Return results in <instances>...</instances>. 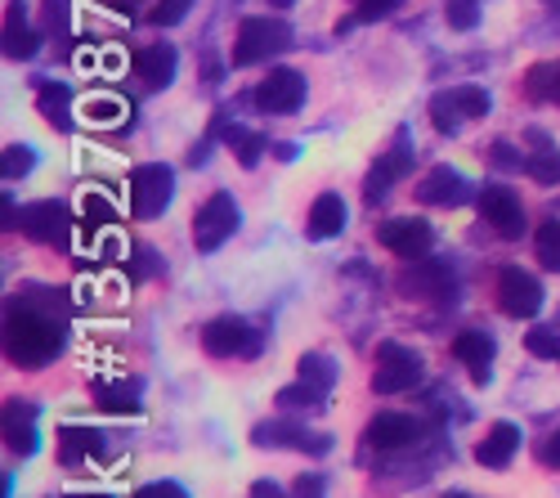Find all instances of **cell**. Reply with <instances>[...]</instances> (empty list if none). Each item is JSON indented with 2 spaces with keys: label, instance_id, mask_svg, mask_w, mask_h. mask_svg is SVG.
Masks as SVG:
<instances>
[{
  "label": "cell",
  "instance_id": "5",
  "mask_svg": "<svg viewBox=\"0 0 560 498\" xmlns=\"http://www.w3.org/2000/svg\"><path fill=\"white\" fill-rule=\"evenodd\" d=\"M399 292L404 297H412V301H453L457 297V279H453V269L444 265V260H435V256H422V260H408L404 269H399Z\"/></svg>",
  "mask_w": 560,
  "mask_h": 498
},
{
  "label": "cell",
  "instance_id": "13",
  "mask_svg": "<svg viewBox=\"0 0 560 498\" xmlns=\"http://www.w3.org/2000/svg\"><path fill=\"white\" fill-rule=\"evenodd\" d=\"M377 243L390 252V256H404V260H422L431 256L435 247V230L427 220H412V216H395L377 230Z\"/></svg>",
  "mask_w": 560,
  "mask_h": 498
},
{
  "label": "cell",
  "instance_id": "2",
  "mask_svg": "<svg viewBox=\"0 0 560 498\" xmlns=\"http://www.w3.org/2000/svg\"><path fill=\"white\" fill-rule=\"evenodd\" d=\"M292 45V27L278 19H243L238 36H233V68H252L265 63L269 55L288 50Z\"/></svg>",
  "mask_w": 560,
  "mask_h": 498
},
{
  "label": "cell",
  "instance_id": "40",
  "mask_svg": "<svg viewBox=\"0 0 560 498\" xmlns=\"http://www.w3.org/2000/svg\"><path fill=\"white\" fill-rule=\"evenodd\" d=\"M399 5V0H359V10H354V23H372V19H386L390 10Z\"/></svg>",
  "mask_w": 560,
  "mask_h": 498
},
{
  "label": "cell",
  "instance_id": "47",
  "mask_svg": "<svg viewBox=\"0 0 560 498\" xmlns=\"http://www.w3.org/2000/svg\"><path fill=\"white\" fill-rule=\"evenodd\" d=\"M278 5H288V0H278Z\"/></svg>",
  "mask_w": 560,
  "mask_h": 498
},
{
  "label": "cell",
  "instance_id": "39",
  "mask_svg": "<svg viewBox=\"0 0 560 498\" xmlns=\"http://www.w3.org/2000/svg\"><path fill=\"white\" fill-rule=\"evenodd\" d=\"M489 162H493V166H502V171H525V158H521L516 149H511L506 140H498V144L489 149Z\"/></svg>",
  "mask_w": 560,
  "mask_h": 498
},
{
  "label": "cell",
  "instance_id": "15",
  "mask_svg": "<svg viewBox=\"0 0 560 498\" xmlns=\"http://www.w3.org/2000/svg\"><path fill=\"white\" fill-rule=\"evenodd\" d=\"M466 198H471V185L453 166H431L417 179V202H427V207H462Z\"/></svg>",
  "mask_w": 560,
  "mask_h": 498
},
{
  "label": "cell",
  "instance_id": "42",
  "mask_svg": "<svg viewBox=\"0 0 560 498\" xmlns=\"http://www.w3.org/2000/svg\"><path fill=\"white\" fill-rule=\"evenodd\" d=\"M323 489H328V485H323V476H318V472H305V476L296 480L292 498H323Z\"/></svg>",
  "mask_w": 560,
  "mask_h": 498
},
{
  "label": "cell",
  "instance_id": "33",
  "mask_svg": "<svg viewBox=\"0 0 560 498\" xmlns=\"http://www.w3.org/2000/svg\"><path fill=\"white\" fill-rule=\"evenodd\" d=\"M32 149L27 144H10L5 149V162H0V175H5V185H14V179H23L27 171H32Z\"/></svg>",
  "mask_w": 560,
  "mask_h": 498
},
{
  "label": "cell",
  "instance_id": "7",
  "mask_svg": "<svg viewBox=\"0 0 560 498\" xmlns=\"http://www.w3.org/2000/svg\"><path fill=\"white\" fill-rule=\"evenodd\" d=\"M252 104L269 117H288L305 104V77L296 68H269V77H260V85L252 90Z\"/></svg>",
  "mask_w": 560,
  "mask_h": 498
},
{
  "label": "cell",
  "instance_id": "30",
  "mask_svg": "<svg viewBox=\"0 0 560 498\" xmlns=\"http://www.w3.org/2000/svg\"><path fill=\"white\" fill-rule=\"evenodd\" d=\"M323 404H328V395L314 391L310 382H296V386L278 391V409H305V414H314V409H323Z\"/></svg>",
  "mask_w": 560,
  "mask_h": 498
},
{
  "label": "cell",
  "instance_id": "28",
  "mask_svg": "<svg viewBox=\"0 0 560 498\" xmlns=\"http://www.w3.org/2000/svg\"><path fill=\"white\" fill-rule=\"evenodd\" d=\"M224 144L233 149V158H238L243 166H256V162H260V149H269L265 135H252V130H243V126H229V130H224Z\"/></svg>",
  "mask_w": 560,
  "mask_h": 498
},
{
  "label": "cell",
  "instance_id": "44",
  "mask_svg": "<svg viewBox=\"0 0 560 498\" xmlns=\"http://www.w3.org/2000/svg\"><path fill=\"white\" fill-rule=\"evenodd\" d=\"M252 498H288V494L278 489L273 480H256V485H252Z\"/></svg>",
  "mask_w": 560,
  "mask_h": 498
},
{
  "label": "cell",
  "instance_id": "26",
  "mask_svg": "<svg viewBox=\"0 0 560 498\" xmlns=\"http://www.w3.org/2000/svg\"><path fill=\"white\" fill-rule=\"evenodd\" d=\"M296 378H301V382H310L314 391H323V395H328V391L337 386V364H332L328 355H301Z\"/></svg>",
  "mask_w": 560,
  "mask_h": 498
},
{
  "label": "cell",
  "instance_id": "11",
  "mask_svg": "<svg viewBox=\"0 0 560 498\" xmlns=\"http://www.w3.org/2000/svg\"><path fill=\"white\" fill-rule=\"evenodd\" d=\"M19 234H27L32 243H45V247H55V243H68L72 234V211L55 198H45V202H27L19 211Z\"/></svg>",
  "mask_w": 560,
  "mask_h": 498
},
{
  "label": "cell",
  "instance_id": "23",
  "mask_svg": "<svg viewBox=\"0 0 560 498\" xmlns=\"http://www.w3.org/2000/svg\"><path fill=\"white\" fill-rule=\"evenodd\" d=\"M305 230H310V239H337L346 230V202H341V194H318L310 216H305Z\"/></svg>",
  "mask_w": 560,
  "mask_h": 498
},
{
  "label": "cell",
  "instance_id": "45",
  "mask_svg": "<svg viewBox=\"0 0 560 498\" xmlns=\"http://www.w3.org/2000/svg\"><path fill=\"white\" fill-rule=\"evenodd\" d=\"M551 104H560V63H551Z\"/></svg>",
  "mask_w": 560,
  "mask_h": 498
},
{
  "label": "cell",
  "instance_id": "35",
  "mask_svg": "<svg viewBox=\"0 0 560 498\" xmlns=\"http://www.w3.org/2000/svg\"><path fill=\"white\" fill-rule=\"evenodd\" d=\"M81 216H85V224H100V230H104V224H108L117 211H113V202H108L100 189H90V194L81 198Z\"/></svg>",
  "mask_w": 560,
  "mask_h": 498
},
{
  "label": "cell",
  "instance_id": "20",
  "mask_svg": "<svg viewBox=\"0 0 560 498\" xmlns=\"http://www.w3.org/2000/svg\"><path fill=\"white\" fill-rule=\"evenodd\" d=\"M412 171V149H390L386 158H377V166L368 171V185H363V198L368 202H382L399 179Z\"/></svg>",
  "mask_w": 560,
  "mask_h": 498
},
{
  "label": "cell",
  "instance_id": "32",
  "mask_svg": "<svg viewBox=\"0 0 560 498\" xmlns=\"http://www.w3.org/2000/svg\"><path fill=\"white\" fill-rule=\"evenodd\" d=\"M444 19H448L453 32H471V27L480 23V0H448Z\"/></svg>",
  "mask_w": 560,
  "mask_h": 498
},
{
  "label": "cell",
  "instance_id": "27",
  "mask_svg": "<svg viewBox=\"0 0 560 498\" xmlns=\"http://www.w3.org/2000/svg\"><path fill=\"white\" fill-rule=\"evenodd\" d=\"M59 454H63L68 467H77L81 459H95L100 454V436L95 431H81V427H68L59 436Z\"/></svg>",
  "mask_w": 560,
  "mask_h": 498
},
{
  "label": "cell",
  "instance_id": "25",
  "mask_svg": "<svg viewBox=\"0 0 560 498\" xmlns=\"http://www.w3.org/2000/svg\"><path fill=\"white\" fill-rule=\"evenodd\" d=\"M81 117H85L90 126H126V121H130V104H126L121 95H90V100L81 104Z\"/></svg>",
  "mask_w": 560,
  "mask_h": 498
},
{
  "label": "cell",
  "instance_id": "17",
  "mask_svg": "<svg viewBox=\"0 0 560 498\" xmlns=\"http://www.w3.org/2000/svg\"><path fill=\"white\" fill-rule=\"evenodd\" d=\"M453 359L466 364V373H471L476 386H485L489 382V364H493V337L485 328H462L453 337Z\"/></svg>",
  "mask_w": 560,
  "mask_h": 498
},
{
  "label": "cell",
  "instance_id": "6",
  "mask_svg": "<svg viewBox=\"0 0 560 498\" xmlns=\"http://www.w3.org/2000/svg\"><path fill=\"white\" fill-rule=\"evenodd\" d=\"M489 113V95L480 85H453V90H440L431 100V126L440 135H453L462 121H476Z\"/></svg>",
  "mask_w": 560,
  "mask_h": 498
},
{
  "label": "cell",
  "instance_id": "37",
  "mask_svg": "<svg viewBox=\"0 0 560 498\" xmlns=\"http://www.w3.org/2000/svg\"><path fill=\"white\" fill-rule=\"evenodd\" d=\"M100 404H104V409H139V399H135V386H100Z\"/></svg>",
  "mask_w": 560,
  "mask_h": 498
},
{
  "label": "cell",
  "instance_id": "3",
  "mask_svg": "<svg viewBox=\"0 0 560 498\" xmlns=\"http://www.w3.org/2000/svg\"><path fill=\"white\" fill-rule=\"evenodd\" d=\"M175 198V171L162 162H144L130 171V216L135 220H153L171 207Z\"/></svg>",
  "mask_w": 560,
  "mask_h": 498
},
{
  "label": "cell",
  "instance_id": "41",
  "mask_svg": "<svg viewBox=\"0 0 560 498\" xmlns=\"http://www.w3.org/2000/svg\"><path fill=\"white\" fill-rule=\"evenodd\" d=\"M538 463H542V467H556V472H560V427L542 436V444H538Z\"/></svg>",
  "mask_w": 560,
  "mask_h": 498
},
{
  "label": "cell",
  "instance_id": "22",
  "mask_svg": "<svg viewBox=\"0 0 560 498\" xmlns=\"http://www.w3.org/2000/svg\"><path fill=\"white\" fill-rule=\"evenodd\" d=\"M36 50H40V32L27 27L23 0H14V5L5 10V59H32Z\"/></svg>",
  "mask_w": 560,
  "mask_h": 498
},
{
  "label": "cell",
  "instance_id": "21",
  "mask_svg": "<svg viewBox=\"0 0 560 498\" xmlns=\"http://www.w3.org/2000/svg\"><path fill=\"white\" fill-rule=\"evenodd\" d=\"M175 63H179L175 45L158 40V45H144V50L135 55V77L144 81L149 90H162V85H171V77H175Z\"/></svg>",
  "mask_w": 560,
  "mask_h": 498
},
{
  "label": "cell",
  "instance_id": "19",
  "mask_svg": "<svg viewBox=\"0 0 560 498\" xmlns=\"http://www.w3.org/2000/svg\"><path fill=\"white\" fill-rule=\"evenodd\" d=\"M5 449L19 459L36 454V409L27 399H10L5 404Z\"/></svg>",
  "mask_w": 560,
  "mask_h": 498
},
{
  "label": "cell",
  "instance_id": "46",
  "mask_svg": "<svg viewBox=\"0 0 560 498\" xmlns=\"http://www.w3.org/2000/svg\"><path fill=\"white\" fill-rule=\"evenodd\" d=\"M440 498H471V494H462V489H453V494H440Z\"/></svg>",
  "mask_w": 560,
  "mask_h": 498
},
{
  "label": "cell",
  "instance_id": "36",
  "mask_svg": "<svg viewBox=\"0 0 560 498\" xmlns=\"http://www.w3.org/2000/svg\"><path fill=\"white\" fill-rule=\"evenodd\" d=\"M189 5H194V0H158V5L149 10V23H158V27H175L184 14H189Z\"/></svg>",
  "mask_w": 560,
  "mask_h": 498
},
{
  "label": "cell",
  "instance_id": "31",
  "mask_svg": "<svg viewBox=\"0 0 560 498\" xmlns=\"http://www.w3.org/2000/svg\"><path fill=\"white\" fill-rule=\"evenodd\" d=\"M534 247H538L542 269H560V220H547V224H542L538 239H534Z\"/></svg>",
  "mask_w": 560,
  "mask_h": 498
},
{
  "label": "cell",
  "instance_id": "10",
  "mask_svg": "<svg viewBox=\"0 0 560 498\" xmlns=\"http://www.w3.org/2000/svg\"><path fill=\"white\" fill-rule=\"evenodd\" d=\"M202 350L215 359H243V355L260 350V337L247 320H238V314H220V320H211L202 328Z\"/></svg>",
  "mask_w": 560,
  "mask_h": 498
},
{
  "label": "cell",
  "instance_id": "14",
  "mask_svg": "<svg viewBox=\"0 0 560 498\" xmlns=\"http://www.w3.org/2000/svg\"><path fill=\"white\" fill-rule=\"evenodd\" d=\"M427 436V422L412 414H377L368 422V444L382 449V454H395V449H412Z\"/></svg>",
  "mask_w": 560,
  "mask_h": 498
},
{
  "label": "cell",
  "instance_id": "29",
  "mask_svg": "<svg viewBox=\"0 0 560 498\" xmlns=\"http://www.w3.org/2000/svg\"><path fill=\"white\" fill-rule=\"evenodd\" d=\"M525 175H534L538 185H560V153H556L551 144L534 149V153L525 158Z\"/></svg>",
  "mask_w": 560,
  "mask_h": 498
},
{
  "label": "cell",
  "instance_id": "43",
  "mask_svg": "<svg viewBox=\"0 0 560 498\" xmlns=\"http://www.w3.org/2000/svg\"><path fill=\"white\" fill-rule=\"evenodd\" d=\"M135 498H189L179 485H171V480H158V485H144V489H135Z\"/></svg>",
  "mask_w": 560,
  "mask_h": 498
},
{
  "label": "cell",
  "instance_id": "38",
  "mask_svg": "<svg viewBox=\"0 0 560 498\" xmlns=\"http://www.w3.org/2000/svg\"><path fill=\"white\" fill-rule=\"evenodd\" d=\"M525 90H529V100H551V63H538V68H529V77H525Z\"/></svg>",
  "mask_w": 560,
  "mask_h": 498
},
{
  "label": "cell",
  "instance_id": "18",
  "mask_svg": "<svg viewBox=\"0 0 560 498\" xmlns=\"http://www.w3.org/2000/svg\"><path fill=\"white\" fill-rule=\"evenodd\" d=\"M516 449H521V427L506 422V418H498V422L485 431V440L476 444V463L489 467V472H502L511 459H516Z\"/></svg>",
  "mask_w": 560,
  "mask_h": 498
},
{
  "label": "cell",
  "instance_id": "16",
  "mask_svg": "<svg viewBox=\"0 0 560 498\" xmlns=\"http://www.w3.org/2000/svg\"><path fill=\"white\" fill-rule=\"evenodd\" d=\"M252 440L260 444V449H305V454H328L332 449V440L328 436H318V431H305V427H296V422H260L256 431H252Z\"/></svg>",
  "mask_w": 560,
  "mask_h": 498
},
{
  "label": "cell",
  "instance_id": "24",
  "mask_svg": "<svg viewBox=\"0 0 560 498\" xmlns=\"http://www.w3.org/2000/svg\"><path fill=\"white\" fill-rule=\"evenodd\" d=\"M36 108H40L45 121L59 126V130L72 126V95H68V85H50V81H45V85L36 90Z\"/></svg>",
  "mask_w": 560,
  "mask_h": 498
},
{
  "label": "cell",
  "instance_id": "8",
  "mask_svg": "<svg viewBox=\"0 0 560 498\" xmlns=\"http://www.w3.org/2000/svg\"><path fill=\"white\" fill-rule=\"evenodd\" d=\"M233 230H238V202H233L229 194H211L198 207V216H194V243H198V252H220L233 239Z\"/></svg>",
  "mask_w": 560,
  "mask_h": 498
},
{
  "label": "cell",
  "instance_id": "9",
  "mask_svg": "<svg viewBox=\"0 0 560 498\" xmlns=\"http://www.w3.org/2000/svg\"><path fill=\"white\" fill-rule=\"evenodd\" d=\"M476 207H480V220L489 224V230H493L498 239H521V234L529 230L521 198L511 194L506 185H485V189L476 194Z\"/></svg>",
  "mask_w": 560,
  "mask_h": 498
},
{
  "label": "cell",
  "instance_id": "1",
  "mask_svg": "<svg viewBox=\"0 0 560 498\" xmlns=\"http://www.w3.org/2000/svg\"><path fill=\"white\" fill-rule=\"evenodd\" d=\"M63 350V301L50 288H27L5 314V359L19 369H40Z\"/></svg>",
  "mask_w": 560,
  "mask_h": 498
},
{
  "label": "cell",
  "instance_id": "12",
  "mask_svg": "<svg viewBox=\"0 0 560 498\" xmlns=\"http://www.w3.org/2000/svg\"><path fill=\"white\" fill-rule=\"evenodd\" d=\"M498 305H502V314H511V320H534L542 310V283L529 275V269L506 265L498 275Z\"/></svg>",
  "mask_w": 560,
  "mask_h": 498
},
{
  "label": "cell",
  "instance_id": "34",
  "mask_svg": "<svg viewBox=\"0 0 560 498\" xmlns=\"http://www.w3.org/2000/svg\"><path fill=\"white\" fill-rule=\"evenodd\" d=\"M525 350H529L534 359H560V333H556V328H529Z\"/></svg>",
  "mask_w": 560,
  "mask_h": 498
},
{
  "label": "cell",
  "instance_id": "4",
  "mask_svg": "<svg viewBox=\"0 0 560 498\" xmlns=\"http://www.w3.org/2000/svg\"><path fill=\"white\" fill-rule=\"evenodd\" d=\"M422 382V355L399 346V341H382L377 346V369H372V391L377 395H404Z\"/></svg>",
  "mask_w": 560,
  "mask_h": 498
}]
</instances>
